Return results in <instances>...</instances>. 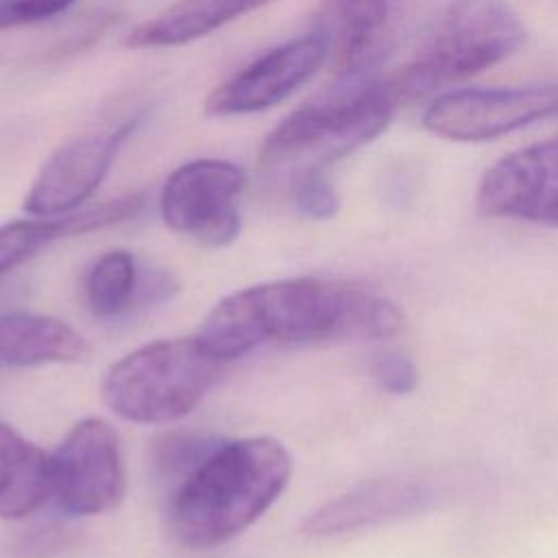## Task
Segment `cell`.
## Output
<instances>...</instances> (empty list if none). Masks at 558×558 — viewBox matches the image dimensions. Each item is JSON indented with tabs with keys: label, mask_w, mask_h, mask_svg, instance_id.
Listing matches in <instances>:
<instances>
[{
	"label": "cell",
	"mask_w": 558,
	"mask_h": 558,
	"mask_svg": "<svg viewBox=\"0 0 558 558\" xmlns=\"http://www.w3.org/2000/svg\"><path fill=\"white\" fill-rule=\"evenodd\" d=\"M52 497V453L0 421V517L22 519Z\"/></svg>",
	"instance_id": "obj_17"
},
{
	"label": "cell",
	"mask_w": 558,
	"mask_h": 558,
	"mask_svg": "<svg viewBox=\"0 0 558 558\" xmlns=\"http://www.w3.org/2000/svg\"><path fill=\"white\" fill-rule=\"evenodd\" d=\"M434 501L436 490L416 477L392 475L366 480L316 508L303 521V532L320 538L338 536L425 512Z\"/></svg>",
	"instance_id": "obj_13"
},
{
	"label": "cell",
	"mask_w": 558,
	"mask_h": 558,
	"mask_svg": "<svg viewBox=\"0 0 558 558\" xmlns=\"http://www.w3.org/2000/svg\"><path fill=\"white\" fill-rule=\"evenodd\" d=\"M142 205L144 196L133 192L92 207H81L59 218H31L0 225V277L31 259L50 242L129 220L142 209Z\"/></svg>",
	"instance_id": "obj_14"
},
{
	"label": "cell",
	"mask_w": 558,
	"mask_h": 558,
	"mask_svg": "<svg viewBox=\"0 0 558 558\" xmlns=\"http://www.w3.org/2000/svg\"><path fill=\"white\" fill-rule=\"evenodd\" d=\"M133 118L109 133H87L57 146L41 163L24 198L26 214L35 218H59L83 207L100 187L120 146L137 126Z\"/></svg>",
	"instance_id": "obj_9"
},
{
	"label": "cell",
	"mask_w": 558,
	"mask_h": 558,
	"mask_svg": "<svg viewBox=\"0 0 558 558\" xmlns=\"http://www.w3.org/2000/svg\"><path fill=\"white\" fill-rule=\"evenodd\" d=\"M268 2L272 0H177L159 15L137 24L129 33L126 46L135 50L183 46Z\"/></svg>",
	"instance_id": "obj_16"
},
{
	"label": "cell",
	"mask_w": 558,
	"mask_h": 558,
	"mask_svg": "<svg viewBox=\"0 0 558 558\" xmlns=\"http://www.w3.org/2000/svg\"><path fill=\"white\" fill-rule=\"evenodd\" d=\"M222 362L198 338H170L144 344L102 377L107 408L124 421L166 425L190 414L216 384Z\"/></svg>",
	"instance_id": "obj_4"
},
{
	"label": "cell",
	"mask_w": 558,
	"mask_h": 558,
	"mask_svg": "<svg viewBox=\"0 0 558 558\" xmlns=\"http://www.w3.org/2000/svg\"><path fill=\"white\" fill-rule=\"evenodd\" d=\"M220 436L170 432L153 442V466L159 486L170 495L218 445Z\"/></svg>",
	"instance_id": "obj_19"
},
{
	"label": "cell",
	"mask_w": 558,
	"mask_h": 558,
	"mask_svg": "<svg viewBox=\"0 0 558 558\" xmlns=\"http://www.w3.org/2000/svg\"><path fill=\"white\" fill-rule=\"evenodd\" d=\"M327 59V44L320 35L294 37L220 83L205 100V113L211 118L244 116L266 111L283 102L303 83H307Z\"/></svg>",
	"instance_id": "obj_11"
},
{
	"label": "cell",
	"mask_w": 558,
	"mask_h": 558,
	"mask_svg": "<svg viewBox=\"0 0 558 558\" xmlns=\"http://www.w3.org/2000/svg\"><path fill=\"white\" fill-rule=\"evenodd\" d=\"M405 329L403 310L375 288L323 277H292L220 299L198 327V342L222 364L266 344L384 340Z\"/></svg>",
	"instance_id": "obj_1"
},
{
	"label": "cell",
	"mask_w": 558,
	"mask_h": 558,
	"mask_svg": "<svg viewBox=\"0 0 558 558\" xmlns=\"http://www.w3.org/2000/svg\"><path fill=\"white\" fill-rule=\"evenodd\" d=\"M87 340L68 323L31 312L0 316V371L44 364H78L89 357Z\"/></svg>",
	"instance_id": "obj_15"
},
{
	"label": "cell",
	"mask_w": 558,
	"mask_h": 558,
	"mask_svg": "<svg viewBox=\"0 0 558 558\" xmlns=\"http://www.w3.org/2000/svg\"><path fill=\"white\" fill-rule=\"evenodd\" d=\"M554 116L558 81L447 92L425 109L423 126L453 142H486Z\"/></svg>",
	"instance_id": "obj_7"
},
{
	"label": "cell",
	"mask_w": 558,
	"mask_h": 558,
	"mask_svg": "<svg viewBox=\"0 0 558 558\" xmlns=\"http://www.w3.org/2000/svg\"><path fill=\"white\" fill-rule=\"evenodd\" d=\"M76 0H0V31L50 20Z\"/></svg>",
	"instance_id": "obj_22"
},
{
	"label": "cell",
	"mask_w": 558,
	"mask_h": 558,
	"mask_svg": "<svg viewBox=\"0 0 558 558\" xmlns=\"http://www.w3.org/2000/svg\"><path fill=\"white\" fill-rule=\"evenodd\" d=\"M124 497V466L113 427L78 421L52 453V499L65 514H102Z\"/></svg>",
	"instance_id": "obj_8"
},
{
	"label": "cell",
	"mask_w": 558,
	"mask_h": 558,
	"mask_svg": "<svg viewBox=\"0 0 558 558\" xmlns=\"http://www.w3.org/2000/svg\"><path fill=\"white\" fill-rule=\"evenodd\" d=\"M63 536H65V532L59 527H41V530H35L28 538H24L20 549L26 556H44V554H48V549H52V551L59 549L63 545Z\"/></svg>",
	"instance_id": "obj_23"
},
{
	"label": "cell",
	"mask_w": 558,
	"mask_h": 558,
	"mask_svg": "<svg viewBox=\"0 0 558 558\" xmlns=\"http://www.w3.org/2000/svg\"><path fill=\"white\" fill-rule=\"evenodd\" d=\"M292 201L296 209L314 220L336 216L340 201L325 170H303L292 174Z\"/></svg>",
	"instance_id": "obj_20"
},
{
	"label": "cell",
	"mask_w": 558,
	"mask_h": 558,
	"mask_svg": "<svg viewBox=\"0 0 558 558\" xmlns=\"http://www.w3.org/2000/svg\"><path fill=\"white\" fill-rule=\"evenodd\" d=\"M344 81L320 98L294 109L259 148V168L325 170L375 140L392 120L401 92L395 78L371 74Z\"/></svg>",
	"instance_id": "obj_3"
},
{
	"label": "cell",
	"mask_w": 558,
	"mask_h": 558,
	"mask_svg": "<svg viewBox=\"0 0 558 558\" xmlns=\"http://www.w3.org/2000/svg\"><path fill=\"white\" fill-rule=\"evenodd\" d=\"M137 266L129 251L116 248L96 259L85 277V299L92 314L109 318L133 303Z\"/></svg>",
	"instance_id": "obj_18"
},
{
	"label": "cell",
	"mask_w": 558,
	"mask_h": 558,
	"mask_svg": "<svg viewBox=\"0 0 558 558\" xmlns=\"http://www.w3.org/2000/svg\"><path fill=\"white\" fill-rule=\"evenodd\" d=\"M377 386L390 395H408L418 386V371L412 357L399 349H384L371 362Z\"/></svg>",
	"instance_id": "obj_21"
},
{
	"label": "cell",
	"mask_w": 558,
	"mask_h": 558,
	"mask_svg": "<svg viewBox=\"0 0 558 558\" xmlns=\"http://www.w3.org/2000/svg\"><path fill=\"white\" fill-rule=\"evenodd\" d=\"M244 187L246 172L233 161H187L161 187V218L172 231L203 246H227L240 233L238 198Z\"/></svg>",
	"instance_id": "obj_6"
},
{
	"label": "cell",
	"mask_w": 558,
	"mask_h": 558,
	"mask_svg": "<svg viewBox=\"0 0 558 558\" xmlns=\"http://www.w3.org/2000/svg\"><path fill=\"white\" fill-rule=\"evenodd\" d=\"M480 214L558 229V135L495 161L480 181Z\"/></svg>",
	"instance_id": "obj_10"
},
{
	"label": "cell",
	"mask_w": 558,
	"mask_h": 558,
	"mask_svg": "<svg viewBox=\"0 0 558 558\" xmlns=\"http://www.w3.org/2000/svg\"><path fill=\"white\" fill-rule=\"evenodd\" d=\"M403 13V0H320L316 35L342 76L366 74L390 50Z\"/></svg>",
	"instance_id": "obj_12"
},
{
	"label": "cell",
	"mask_w": 558,
	"mask_h": 558,
	"mask_svg": "<svg viewBox=\"0 0 558 558\" xmlns=\"http://www.w3.org/2000/svg\"><path fill=\"white\" fill-rule=\"evenodd\" d=\"M290 475L292 458L277 438H222L166 495L168 530L181 547L192 551L225 545L279 499Z\"/></svg>",
	"instance_id": "obj_2"
},
{
	"label": "cell",
	"mask_w": 558,
	"mask_h": 558,
	"mask_svg": "<svg viewBox=\"0 0 558 558\" xmlns=\"http://www.w3.org/2000/svg\"><path fill=\"white\" fill-rule=\"evenodd\" d=\"M523 39L525 28L506 0H451L395 78L401 98L475 76L514 54Z\"/></svg>",
	"instance_id": "obj_5"
}]
</instances>
